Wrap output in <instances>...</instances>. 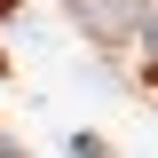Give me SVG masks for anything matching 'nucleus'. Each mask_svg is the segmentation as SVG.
<instances>
[{
	"label": "nucleus",
	"instance_id": "obj_1",
	"mask_svg": "<svg viewBox=\"0 0 158 158\" xmlns=\"http://www.w3.org/2000/svg\"><path fill=\"white\" fill-rule=\"evenodd\" d=\"M63 16L95 40V48H127V40H142L150 0H63Z\"/></svg>",
	"mask_w": 158,
	"mask_h": 158
},
{
	"label": "nucleus",
	"instance_id": "obj_2",
	"mask_svg": "<svg viewBox=\"0 0 158 158\" xmlns=\"http://www.w3.org/2000/svg\"><path fill=\"white\" fill-rule=\"evenodd\" d=\"M142 56H150V71H158V8L142 16Z\"/></svg>",
	"mask_w": 158,
	"mask_h": 158
}]
</instances>
